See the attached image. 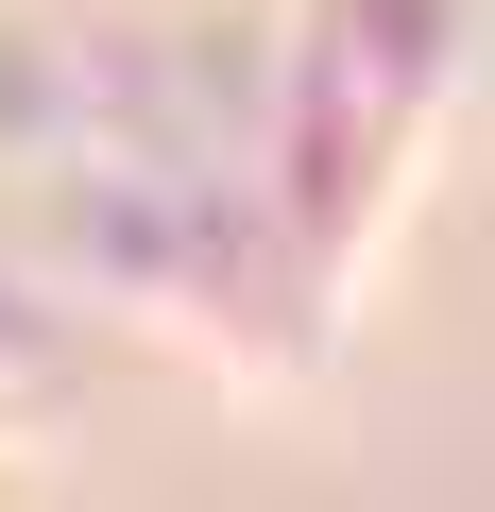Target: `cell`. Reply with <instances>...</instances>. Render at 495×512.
I'll use <instances>...</instances> for the list:
<instances>
[{
	"instance_id": "obj_1",
	"label": "cell",
	"mask_w": 495,
	"mask_h": 512,
	"mask_svg": "<svg viewBox=\"0 0 495 512\" xmlns=\"http://www.w3.org/2000/svg\"><path fill=\"white\" fill-rule=\"evenodd\" d=\"M461 103V0H308L274 52V120H257V205L291 239V291L342 325L376 239L410 222L427 154Z\"/></svg>"
}]
</instances>
